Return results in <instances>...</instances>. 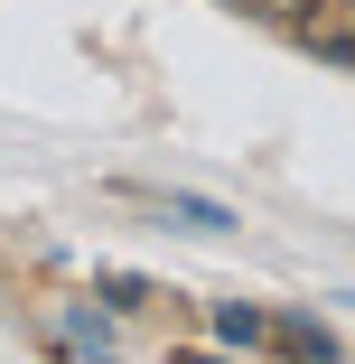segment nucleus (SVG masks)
<instances>
[{"mask_svg":"<svg viewBox=\"0 0 355 364\" xmlns=\"http://www.w3.org/2000/svg\"><path fill=\"white\" fill-rule=\"evenodd\" d=\"M290 38L318 47V56H337V65H355V0H309V10L290 19Z\"/></svg>","mask_w":355,"mask_h":364,"instance_id":"obj_1","label":"nucleus"},{"mask_svg":"<svg viewBox=\"0 0 355 364\" xmlns=\"http://www.w3.org/2000/svg\"><path fill=\"white\" fill-rule=\"evenodd\" d=\"M271 346H280V355H337V336H327L318 318H280V327H271Z\"/></svg>","mask_w":355,"mask_h":364,"instance_id":"obj_2","label":"nucleus"},{"mask_svg":"<svg viewBox=\"0 0 355 364\" xmlns=\"http://www.w3.org/2000/svg\"><path fill=\"white\" fill-rule=\"evenodd\" d=\"M216 336L225 346H262L271 327H262V309H216Z\"/></svg>","mask_w":355,"mask_h":364,"instance_id":"obj_3","label":"nucleus"},{"mask_svg":"<svg viewBox=\"0 0 355 364\" xmlns=\"http://www.w3.org/2000/svg\"><path fill=\"white\" fill-rule=\"evenodd\" d=\"M225 10H243V19H280V28H290V19L309 10V0H225Z\"/></svg>","mask_w":355,"mask_h":364,"instance_id":"obj_4","label":"nucleus"}]
</instances>
